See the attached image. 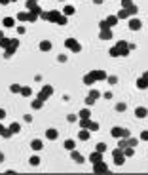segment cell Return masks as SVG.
I'll list each match as a JSON object with an SVG mask.
<instances>
[{
    "instance_id": "cell-56",
    "label": "cell",
    "mask_w": 148,
    "mask_h": 175,
    "mask_svg": "<svg viewBox=\"0 0 148 175\" xmlns=\"http://www.w3.org/2000/svg\"><path fill=\"white\" fill-rule=\"evenodd\" d=\"M6 118V111H4V108H0V120H4Z\"/></svg>"
},
{
    "instance_id": "cell-38",
    "label": "cell",
    "mask_w": 148,
    "mask_h": 175,
    "mask_svg": "<svg viewBox=\"0 0 148 175\" xmlns=\"http://www.w3.org/2000/svg\"><path fill=\"white\" fill-rule=\"evenodd\" d=\"M108 53H110V57H120V50H118V46H112Z\"/></svg>"
},
{
    "instance_id": "cell-40",
    "label": "cell",
    "mask_w": 148,
    "mask_h": 175,
    "mask_svg": "<svg viewBox=\"0 0 148 175\" xmlns=\"http://www.w3.org/2000/svg\"><path fill=\"white\" fill-rule=\"evenodd\" d=\"M125 141H127L129 147H137V145H139V139H135V137H127Z\"/></svg>"
},
{
    "instance_id": "cell-28",
    "label": "cell",
    "mask_w": 148,
    "mask_h": 175,
    "mask_svg": "<svg viewBox=\"0 0 148 175\" xmlns=\"http://www.w3.org/2000/svg\"><path fill=\"white\" fill-rule=\"evenodd\" d=\"M15 51H17V50H14L11 46H10V48H6V50H4V57H6V59H11V57L15 55Z\"/></svg>"
},
{
    "instance_id": "cell-41",
    "label": "cell",
    "mask_w": 148,
    "mask_h": 175,
    "mask_svg": "<svg viewBox=\"0 0 148 175\" xmlns=\"http://www.w3.org/2000/svg\"><path fill=\"white\" fill-rule=\"evenodd\" d=\"M66 120H68L70 124H74V122H78V120H80V116H78V114H68Z\"/></svg>"
},
{
    "instance_id": "cell-34",
    "label": "cell",
    "mask_w": 148,
    "mask_h": 175,
    "mask_svg": "<svg viewBox=\"0 0 148 175\" xmlns=\"http://www.w3.org/2000/svg\"><path fill=\"white\" fill-rule=\"evenodd\" d=\"M10 131H11V133H19V131H21V126H19L17 122H11V124H10Z\"/></svg>"
},
{
    "instance_id": "cell-21",
    "label": "cell",
    "mask_w": 148,
    "mask_h": 175,
    "mask_svg": "<svg viewBox=\"0 0 148 175\" xmlns=\"http://www.w3.org/2000/svg\"><path fill=\"white\" fill-rule=\"evenodd\" d=\"M63 147H65V149H66L68 152H70V150H74V149H76V143H74L72 139H66L65 143H63Z\"/></svg>"
},
{
    "instance_id": "cell-58",
    "label": "cell",
    "mask_w": 148,
    "mask_h": 175,
    "mask_svg": "<svg viewBox=\"0 0 148 175\" xmlns=\"http://www.w3.org/2000/svg\"><path fill=\"white\" fill-rule=\"evenodd\" d=\"M10 2H11V0H0V4H2V6H8Z\"/></svg>"
},
{
    "instance_id": "cell-7",
    "label": "cell",
    "mask_w": 148,
    "mask_h": 175,
    "mask_svg": "<svg viewBox=\"0 0 148 175\" xmlns=\"http://www.w3.org/2000/svg\"><path fill=\"white\" fill-rule=\"evenodd\" d=\"M93 173H108V166L101 160V162L93 164Z\"/></svg>"
},
{
    "instance_id": "cell-57",
    "label": "cell",
    "mask_w": 148,
    "mask_h": 175,
    "mask_svg": "<svg viewBox=\"0 0 148 175\" xmlns=\"http://www.w3.org/2000/svg\"><path fill=\"white\" fill-rule=\"evenodd\" d=\"M4 131H6V128L2 126V120H0V137H2V133H4Z\"/></svg>"
},
{
    "instance_id": "cell-35",
    "label": "cell",
    "mask_w": 148,
    "mask_h": 175,
    "mask_svg": "<svg viewBox=\"0 0 148 175\" xmlns=\"http://www.w3.org/2000/svg\"><path fill=\"white\" fill-rule=\"evenodd\" d=\"M10 44H11V38H2V40H0V48H2V50H6V48H10Z\"/></svg>"
},
{
    "instance_id": "cell-62",
    "label": "cell",
    "mask_w": 148,
    "mask_h": 175,
    "mask_svg": "<svg viewBox=\"0 0 148 175\" xmlns=\"http://www.w3.org/2000/svg\"><path fill=\"white\" fill-rule=\"evenodd\" d=\"M4 38V31H0V40H2Z\"/></svg>"
},
{
    "instance_id": "cell-48",
    "label": "cell",
    "mask_w": 148,
    "mask_h": 175,
    "mask_svg": "<svg viewBox=\"0 0 148 175\" xmlns=\"http://www.w3.org/2000/svg\"><path fill=\"white\" fill-rule=\"evenodd\" d=\"M25 32H27V29L23 27V25H19V27H17V35H21V36H23V35H25Z\"/></svg>"
},
{
    "instance_id": "cell-64",
    "label": "cell",
    "mask_w": 148,
    "mask_h": 175,
    "mask_svg": "<svg viewBox=\"0 0 148 175\" xmlns=\"http://www.w3.org/2000/svg\"><path fill=\"white\" fill-rule=\"evenodd\" d=\"M36 2H38V0H36Z\"/></svg>"
},
{
    "instance_id": "cell-53",
    "label": "cell",
    "mask_w": 148,
    "mask_h": 175,
    "mask_svg": "<svg viewBox=\"0 0 148 175\" xmlns=\"http://www.w3.org/2000/svg\"><path fill=\"white\" fill-rule=\"evenodd\" d=\"M40 19H42V21H48V12H42V14H40Z\"/></svg>"
},
{
    "instance_id": "cell-32",
    "label": "cell",
    "mask_w": 148,
    "mask_h": 175,
    "mask_svg": "<svg viewBox=\"0 0 148 175\" xmlns=\"http://www.w3.org/2000/svg\"><path fill=\"white\" fill-rule=\"evenodd\" d=\"M21 95H23V97H30V95H32V90H30L29 86H23V88H21Z\"/></svg>"
},
{
    "instance_id": "cell-1",
    "label": "cell",
    "mask_w": 148,
    "mask_h": 175,
    "mask_svg": "<svg viewBox=\"0 0 148 175\" xmlns=\"http://www.w3.org/2000/svg\"><path fill=\"white\" fill-rule=\"evenodd\" d=\"M65 48L70 50L72 53H80V51H82V46H80V42L76 38H66L65 40Z\"/></svg>"
},
{
    "instance_id": "cell-31",
    "label": "cell",
    "mask_w": 148,
    "mask_h": 175,
    "mask_svg": "<svg viewBox=\"0 0 148 175\" xmlns=\"http://www.w3.org/2000/svg\"><path fill=\"white\" fill-rule=\"evenodd\" d=\"M78 116H80V118H91V111L86 107V108H82V111L78 112Z\"/></svg>"
},
{
    "instance_id": "cell-20",
    "label": "cell",
    "mask_w": 148,
    "mask_h": 175,
    "mask_svg": "<svg viewBox=\"0 0 148 175\" xmlns=\"http://www.w3.org/2000/svg\"><path fill=\"white\" fill-rule=\"evenodd\" d=\"M38 48H40L42 51H50V50H51V42H50V40H42Z\"/></svg>"
},
{
    "instance_id": "cell-26",
    "label": "cell",
    "mask_w": 148,
    "mask_h": 175,
    "mask_svg": "<svg viewBox=\"0 0 148 175\" xmlns=\"http://www.w3.org/2000/svg\"><path fill=\"white\" fill-rule=\"evenodd\" d=\"M122 150H123V154H125V158H131V156L135 154V147H129V145H127V147H125V149H122Z\"/></svg>"
},
{
    "instance_id": "cell-52",
    "label": "cell",
    "mask_w": 148,
    "mask_h": 175,
    "mask_svg": "<svg viewBox=\"0 0 148 175\" xmlns=\"http://www.w3.org/2000/svg\"><path fill=\"white\" fill-rule=\"evenodd\" d=\"M127 137H131V131L123 128V139H127Z\"/></svg>"
},
{
    "instance_id": "cell-19",
    "label": "cell",
    "mask_w": 148,
    "mask_h": 175,
    "mask_svg": "<svg viewBox=\"0 0 148 175\" xmlns=\"http://www.w3.org/2000/svg\"><path fill=\"white\" fill-rule=\"evenodd\" d=\"M137 88H139V90H148V80L144 76H141V78L137 80Z\"/></svg>"
},
{
    "instance_id": "cell-24",
    "label": "cell",
    "mask_w": 148,
    "mask_h": 175,
    "mask_svg": "<svg viewBox=\"0 0 148 175\" xmlns=\"http://www.w3.org/2000/svg\"><path fill=\"white\" fill-rule=\"evenodd\" d=\"M87 95L93 97V99H99V97H102V92H101V90H95V88H93V90L87 92Z\"/></svg>"
},
{
    "instance_id": "cell-29",
    "label": "cell",
    "mask_w": 148,
    "mask_h": 175,
    "mask_svg": "<svg viewBox=\"0 0 148 175\" xmlns=\"http://www.w3.org/2000/svg\"><path fill=\"white\" fill-rule=\"evenodd\" d=\"M118 19H131V14L127 12V10H120V12H118Z\"/></svg>"
},
{
    "instance_id": "cell-15",
    "label": "cell",
    "mask_w": 148,
    "mask_h": 175,
    "mask_svg": "<svg viewBox=\"0 0 148 175\" xmlns=\"http://www.w3.org/2000/svg\"><path fill=\"white\" fill-rule=\"evenodd\" d=\"M110 135H112L114 139H122V137H123V128H112V129H110Z\"/></svg>"
},
{
    "instance_id": "cell-46",
    "label": "cell",
    "mask_w": 148,
    "mask_h": 175,
    "mask_svg": "<svg viewBox=\"0 0 148 175\" xmlns=\"http://www.w3.org/2000/svg\"><path fill=\"white\" fill-rule=\"evenodd\" d=\"M10 46L14 48V50H17V48H19V38H11V44H10Z\"/></svg>"
},
{
    "instance_id": "cell-14",
    "label": "cell",
    "mask_w": 148,
    "mask_h": 175,
    "mask_svg": "<svg viewBox=\"0 0 148 175\" xmlns=\"http://www.w3.org/2000/svg\"><path fill=\"white\" fill-rule=\"evenodd\" d=\"M135 116L137 118H146L148 116V108L146 107H137L135 108Z\"/></svg>"
},
{
    "instance_id": "cell-63",
    "label": "cell",
    "mask_w": 148,
    "mask_h": 175,
    "mask_svg": "<svg viewBox=\"0 0 148 175\" xmlns=\"http://www.w3.org/2000/svg\"><path fill=\"white\" fill-rule=\"evenodd\" d=\"M11 2H15V0H11Z\"/></svg>"
},
{
    "instance_id": "cell-49",
    "label": "cell",
    "mask_w": 148,
    "mask_h": 175,
    "mask_svg": "<svg viewBox=\"0 0 148 175\" xmlns=\"http://www.w3.org/2000/svg\"><path fill=\"white\" fill-rule=\"evenodd\" d=\"M11 135H14V133H11V131H10V128H8V129L4 131V133H2V137H4V139H10Z\"/></svg>"
},
{
    "instance_id": "cell-16",
    "label": "cell",
    "mask_w": 148,
    "mask_h": 175,
    "mask_svg": "<svg viewBox=\"0 0 148 175\" xmlns=\"http://www.w3.org/2000/svg\"><path fill=\"white\" fill-rule=\"evenodd\" d=\"M30 149H32L34 152H40V150L44 149V143H42V141H40V139H34V141H32V143H30Z\"/></svg>"
},
{
    "instance_id": "cell-22",
    "label": "cell",
    "mask_w": 148,
    "mask_h": 175,
    "mask_svg": "<svg viewBox=\"0 0 148 175\" xmlns=\"http://www.w3.org/2000/svg\"><path fill=\"white\" fill-rule=\"evenodd\" d=\"M105 21H106V23H108V27L112 29L114 25H118V15H108V17H106Z\"/></svg>"
},
{
    "instance_id": "cell-12",
    "label": "cell",
    "mask_w": 148,
    "mask_h": 175,
    "mask_svg": "<svg viewBox=\"0 0 148 175\" xmlns=\"http://www.w3.org/2000/svg\"><path fill=\"white\" fill-rule=\"evenodd\" d=\"M46 137H48L50 141H55L57 137H59V131H57L55 128H50V129H46Z\"/></svg>"
},
{
    "instance_id": "cell-18",
    "label": "cell",
    "mask_w": 148,
    "mask_h": 175,
    "mask_svg": "<svg viewBox=\"0 0 148 175\" xmlns=\"http://www.w3.org/2000/svg\"><path fill=\"white\" fill-rule=\"evenodd\" d=\"M78 137H80V141H89V137H91V131H89V129H80Z\"/></svg>"
},
{
    "instance_id": "cell-2",
    "label": "cell",
    "mask_w": 148,
    "mask_h": 175,
    "mask_svg": "<svg viewBox=\"0 0 148 175\" xmlns=\"http://www.w3.org/2000/svg\"><path fill=\"white\" fill-rule=\"evenodd\" d=\"M112 158H114V164H116V166H123L125 164V154H123V150L120 147H116L112 150Z\"/></svg>"
},
{
    "instance_id": "cell-54",
    "label": "cell",
    "mask_w": 148,
    "mask_h": 175,
    "mask_svg": "<svg viewBox=\"0 0 148 175\" xmlns=\"http://www.w3.org/2000/svg\"><path fill=\"white\" fill-rule=\"evenodd\" d=\"M25 122H27V124L32 122V114H25Z\"/></svg>"
},
{
    "instance_id": "cell-8",
    "label": "cell",
    "mask_w": 148,
    "mask_h": 175,
    "mask_svg": "<svg viewBox=\"0 0 148 175\" xmlns=\"http://www.w3.org/2000/svg\"><path fill=\"white\" fill-rule=\"evenodd\" d=\"M127 25H129V31H141V27H142V21H141V19H137V17H131Z\"/></svg>"
},
{
    "instance_id": "cell-43",
    "label": "cell",
    "mask_w": 148,
    "mask_h": 175,
    "mask_svg": "<svg viewBox=\"0 0 148 175\" xmlns=\"http://www.w3.org/2000/svg\"><path fill=\"white\" fill-rule=\"evenodd\" d=\"M99 29H101V31H106V29H110V27H108V23H106L105 19H101V21H99Z\"/></svg>"
},
{
    "instance_id": "cell-9",
    "label": "cell",
    "mask_w": 148,
    "mask_h": 175,
    "mask_svg": "<svg viewBox=\"0 0 148 175\" xmlns=\"http://www.w3.org/2000/svg\"><path fill=\"white\" fill-rule=\"evenodd\" d=\"M89 74L93 76V80H95V82H99V80H106V76H108L105 71H89Z\"/></svg>"
},
{
    "instance_id": "cell-47",
    "label": "cell",
    "mask_w": 148,
    "mask_h": 175,
    "mask_svg": "<svg viewBox=\"0 0 148 175\" xmlns=\"http://www.w3.org/2000/svg\"><path fill=\"white\" fill-rule=\"evenodd\" d=\"M95 101H97V99H93V97H89V95L86 97V105H87V107H91V105H95Z\"/></svg>"
},
{
    "instance_id": "cell-5",
    "label": "cell",
    "mask_w": 148,
    "mask_h": 175,
    "mask_svg": "<svg viewBox=\"0 0 148 175\" xmlns=\"http://www.w3.org/2000/svg\"><path fill=\"white\" fill-rule=\"evenodd\" d=\"M25 4H27V12H32V14H36V15H40L44 10L36 4V0H25Z\"/></svg>"
},
{
    "instance_id": "cell-39",
    "label": "cell",
    "mask_w": 148,
    "mask_h": 175,
    "mask_svg": "<svg viewBox=\"0 0 148 175\" xmlns=\"http://www.w3.org/2000/svg\"><path fill=\"white\" fill-rule=\"evenodd\" d=\"M21 88H23V86H19V84H11V86H10V92H11V93H21Z\"/></svg>"
},
{
    "instance_id": "cell-60",
    "label": "cell",
    "mask_w": 148,
    "mask_h": 175,
    "mask_svg": "<svg viewBox=\"0 0 148 175\" xmlns=\"http://www.w3.org/2000/svg\"><path fill=\"white\" fill-rule=\"evenodd\" d=\"M4 162V152H0V164Z\"/></svg>"
},
{
    "instance_id": "cell-55",
    "label": "cell",
    "mask_w": 148,
    "mask_h": 175,
    "mask_svg": "<svg viewBox=\"0 0 148 175\" xmlns=\"http://www.w3.org/2000/svg\"><path fill=\"white\" fill-rule=\"evenodd\" d=\"M102 97H105V99H112V93L110 92H105V93H102Z\"/></svg>"
},
{
    "instance_id": "cell-11",
    "label": "cell",
    "mask_w": 148,
    "mask_h": 175,
    "mask_svg": "<svg viewBox=\"0 0 148 175\" xmlns=\"http://www.w3.org/2000/svg\"><path fill=\"white\" fill-rule=\"evenodd\" d=\"M70 158H72L76 164H84V162H86V158L80 154V152H76V149H74V150H70Z\"/></svg>"
},
{
    "instance_id": "cell-61",
    "label": "cell",
    "mask_w": 148,
    "mask_h": 175,
    "mask_svg": "<svg viewBox=\"0 0 148 175\" xmlns=\"http://www.w3.org/2000/svg\"><path fill=\"white\" fill-rule=\"evenodd\" d=\"M142 76H144V78L148 80V71H144V72H142Z\"/></svg>"
},
{
    "instance_id": "cell-42",
    "label": "cell",
    "mask_w": 148,
    "mask_h": 175,
    "mask_svg": "<svg viewBox=\"0 0 148 175\" xmlns=\"http://www.w3.org/2000/svg\"><path fill=\"white\" fill-rule=\"evenodd\" d=\"M89 131H97L99 129V124L97 122H93V120H89V128H87Z\"/></svg>"
},
{
    "instance_id": "cell-33",
    "label": "cell",
    "mask_w": 148,
    "mask_h": 175,
    "mask_svg": "<svg viewBox=\"0 0 148 175\" xmlns=\"http://www.w3.org/2000/svg\"><path fill=\"white\" fill-rule=\"evenodd\" d=\"M84 84H86V86H93V84H95V80H93V76H91L89 72H87V74L84 76Z\"/></svg>"
},
{
    "instance_id": "cell-10",
    "label": "cell",
    "mask_w": 148,
    "mask_h": 175,
    "mask_svg": "<svg viewBox=\"0 0 148 175\" xmlns=\"http://www.w3.org/2000/svg\"><path fill=\"white\" fill-rule=\"evenodd\" d=\"M102 154H105V152H99V150L91 152V154H89V162H91V164H97V162H101V160H102Z\"/></svg>"
},
{
    "instance_id": "cell-13",
    "label": "cell",
    "mask_w": 148,
    "mask_h": 175,
    "mask_svg": "<svg viewBox=\"0 0 148 175\" xmlns=\"http://www.w3.org/2000/svg\"><path fill=\"white\" fill-rule=\"evenodd\" d=\"M112 36H114L112 29H106V31H101V32H99V38H101V40H112Z\"/></svg>"
},
{
    "instance_id": "cell-3",
    "label": "cell",
    "mask_w": 148,
    "mask_h": 175,
    "mask_svg": "<svg viewBox=\"0 0 148 175\" xmlns=\"http://www.w3.org/2000/svg\"><path fill=\"white\" fill-rule=\"evenodd\" d=\"M51 95H53V86L46 84V86H42V90L38 92V99H42V101H48Z\"/></svg>"
},
{
    "instance_id": "cell-45",
    "label": "cell",
    "mask_w": 148,
    "mask_h": 175,
    "mask_svg": "<svg viewBox=\"0 0 148 175\" xmlns=\"http://www.w3.org/2000/svg\"><path fill=\"white\" fill-rule=\"evenodd\" d=\"M125 108H127V105H125V103H118V105H116V111H118V112H123Z\"/></svg>"
},
{
    "instance_id": "cell-27",
    "label": "cell",
    "mask_w": 148,
    "mask_h": 175,
    "mask_svg": "<svg viewBox=\"0 0 148 175\" xmlns=\"http://www.w3.org/2000/svg\"><path fill=\"white\" fill-rule=\"evenodd\" d=\"M29 164L36 168V166H40V164H42V160H40V156H36V154H34V156H30V158H29Z\"/></svg>"
},
{
    "instance_id": "cell-23",
    "label": "cell",
    "mask_w": 148,
    "mask_h": 175,
    "mask_svg": "<svg viewBox=\"0 0 148 175\" xmlns=\"http://www.w3.org/2000/svg\"><path fill=\"white\" fill-rule=\"evenodd\" d=\"M44 103H46V101H42V99H38V97H36V99L32 101V105H30V107L34 108V111H40V108L44 107Z\"/></svg>"
},
{
    "instance_id": "cell-6",
    "label": "cell",
    "mask_w": 148,
    "mask_h": 175,
    "mask_svg": "<svg viewBox=\"0 0 148 175\" xmlns=\"http://www.w3.org/2000/svg\"><path fill=\"white\" fill-rule=\"evenodd\" d=\"M63 12H57V10H51V12H48V21L50 23H59Z\"/></svg>"
},
{
    "instance_id": "cell-4",
    "label": "cell",
    "mask_w": 148,
    "mask_h": 175,
    "mask_svg": "<svg viewBox=\"0 0 148 175\" xmlns=\"http://www.w3.org/2000/svg\"><path fill=\"white\" fill-rule=\"evenodd\" d=\"M118 50H120V57H127L129 53H131V48H129V42H125V40H118Z\"/></svg>"
},
{
    "instance_id": "cell-17",
    "label": "cell",
    "mask_w": 148,
    "mask_h": 175,
    "mask_svg": "<svg viewBox=\"0 0 148 175\" xmlns=\"http://www.w3.org/2000/svg\"><path fill=\"white\" fill-rule=\"evenodd\" d=\"M2 25H4L6 29H14V27H15V19H14V17H4V19H2Z\"/></svg>"
},
{
    "instance_id": "cell-44",
    "label": "cell",
    "mask_w": 148,
    "mask_h": 175,
    "mask_svg": "<svg viewBox=\"0 0 148 175\" xmlns=\"http://www.w3.org/2000/svg\"><path fill=\"white\" fill-rule=\"evenodd\" d=\"M95 150H99V152H105V150H106V143H97Z\"/></svg>"
},
{
    "instance_id": "cell-30",
    "label": "cell",
    "mask_w": 148,
    "mask_h": 175,
    "mask_svg": "<svg viewBox=\"0 0 148 175\" xmlns=\"http://www.w3.org/2000/svg\"><path fill=\"white\" fill-rule=\"evenodd\" d=\"M17 19L21 21V23H25V21H29V12L25 10V12H19L17 14Z\"/></svg>"
},
{
    "instance_id": "cell-59",
    "label": "cell",
    "mask_w": 148,
    "mask_h": 175,
    "mask_svg": "<svg viewBox=\"0 0 148 175\" xmlns=\"http://www.w3.org/2000/svg\"><path fill=\"white\" fill-rule=\"evenodd\" d=\"M102 2H105V0H93V4H97V6H99V4H102Z\"/></svg>"
},
{
    "instance_id": "cell-36",
    "label": "cell",
    "mask_w": 148,
    "mask_h": 175,
    "mask_svg": "<svg viewBox=\"0 0 148 175\" xmlns=\"http://www.w3.org/2000/svg\"><path fill=\"white\" fill-rule=\"evenodd\" d=\"M106 82H108L110 86H116V84H118V76H114V74H108V76H106Z\"/></svg>"
},
{
    "instance_id": "cell-25",
    "label": "cell",
    "mask_w": 148,
    "mask_h": 175,
    "mask_svg": "<svg viewBox=\"0 0 148 175\" xmlns=\"http://www.w3.org/2000/svg\"><path fill=\"white\" fill-rule=\"evenodd\" d=\"M63 14H65L66 17H68V15H74V14H76V8H74V6H65V8H63Z\"/></svg>"
},
{
    "instance_id": "cell-51",
    "label": "cell",
    "mask_w": 148,
    "mask_h": 175,
    "mask_svg": "<svg viewBox=\"0 0 148 175\" xmlns=\"http://www.w3.org/2000/svg\"><path fill=\"white\" fill-rule=\"evenodd\" d=\"M141 141H148V131H146V129L141 133Z\"/></svg>"
},
{
    "instance_id": "cell-50",
    "label": "cell",
    "mask_w": 148,
    "mask_h": 175,
    "mask_svg": "<svg viewBox=\"0 0 148 175\" xmlns=\"http://www.w3.org/2000/svg\"><path fill=\"white\" fill-rule=\"evenodd\" d=\"M57 61H59V63H66V55H65V53H61V55L57 57Z\"/></svg>"
},
{
    "instance_id": "cell-37",
    "label": "cell",
    "mask_w": 148,
    "mask_h": 175,
    "mask_svg": "<svg viewBox=\"0 0 148 175\" xmlns=\"http://www.w3.org/2000/svg\"><path fill=\"white\" fill-rule=\"evenodd\" d=\"M135 4H133V0H122V8L123 10H131Z\"/></svg>"
}]
</instances>
